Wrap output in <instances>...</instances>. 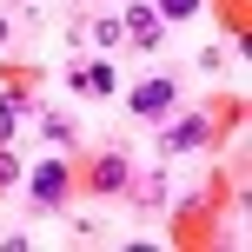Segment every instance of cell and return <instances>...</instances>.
<instances>
[{
    "instance_id": "obj_1",
    "label": "cell",
    "mask_w": 252,
    "mask_h": 252,
    "mask_svg": "<svg viewBox=\"0 0 252 252\" xmlns=\"http://www.w3.org/2000/svg\"><path fill=\"white\" fill-rule=\"evenodd\" d=\"M33 199H40V206H60V199H66V166H60V159H47V166L33 173Z\"/></svg>"
},
{
    "instance_id": "obj_2",
    "label": "cell",
    "mask_w": 252,
    "mask_h": 252,
    "mask_svg": "<svg viewBox=\"0 0 252 252\" xmlns=\"http://www.w3.org/2000/svg\"><path fill=\"white\" fill-rule=\"evenodd\" d=\"M166 106H173V80H146V87H133V113H166Z\"/></svg>"
},
{
    "instance_id": "obj_3",
    "label": "cell",
    "mask_w": 252,
    "mask_h": 252,
    "mask_svg": "<svg viewBox=\"0 0 252 252\" xmlns=\"http://www.w3.org/2000/svg\"><path fill=\"white\" fill-rule=\"evenodd\" d=\"M199 139H206V120H199V113H192V120H179V126H166V146H173V153L199 146Z\"/></svg>"
},
{
    "instance_id": "obj_4",
    "label": "cell",
    "mask_w": 252,
    "mask_h": 252,
    "mask_svg": "<svg viewBox=\"0 0 252 252\" xmlns=\"http://www.w3.org/2000/svg\"><path fill=\"white\" fill-rule=\"evenodd\" d=\"M126 20H133V40H139V47H153V40H159V7H133Z\"/></svg>"
},
{
    "instance_id": "obj_5",
    "label": "cell",
    "mask_w": 252,
    "mask_h": 252,
    "mask_svg": "<svg viewBox=\"0 0 252 252\" xmlns=\"http://www.w3.org/2000/svg\"><path fill=\"white\" fill-rule=\"evenodd\" d=\"M93 186H100V192H120L126 186V159H100V166H93Z\"/></svg>"
},
{
    "instance_id": "obj_6",
    "label": "cell",
    "mask_w": 252,
    "mask_h": 252,
    "mask_svg": "<svg viewBox=\"0 0 252 252\" xmlns=\"http://www.w3.org/2000/svg\"><path fill=\"white\" fill-rule=\"evenodd\" d=\"M80 87H87V93H113V66H106V60H93L87 73H80Z\"/></svg>"
},
{
    "instance_id": "obj_7",
    "label": "cell",
    "mask_w": 252,
    "mask_h": 252,
    "mask_svg": "<svg viewBox=\"0 0 252 252\" xmlns=\"http://www.w3.org/2000/svg\"><path fill=\"white\" fill-rule=\"evenodd\" d=\"M159 13L166 20H186V13H199V0H159Z\"/></svg>"
},
{
    "instance_id": "obj_8",
    "label": "cell",
    "mask_w": 252,
    "mask_h": 252,
    "mask_svg": "<svg viewBox=\"0 0 252 252\" xmlns=\"http://www.w3.org/2000/svg\"><path fill=\"white\" fill-rule=\"evenodd\" d=\"M13 120H20V100H13V93H7V100H0V139L13 133Z\"/></svg>"
},
{
    "instance_id": "obj_9",
    "label": "cell",
    "mask_w": 252,
    "mask_h": 252,
    "mask_svg": "<svg viewBox=\"0 0 252 252\" xmlns=\"http://www.w3.org/2000/svg\"><path fill=\"white\" fill-rule=\"evenodd\" d=\"M13 179H20V166H13L7 153H0V186H13Z\"/></svg>"
}]
</instances>
